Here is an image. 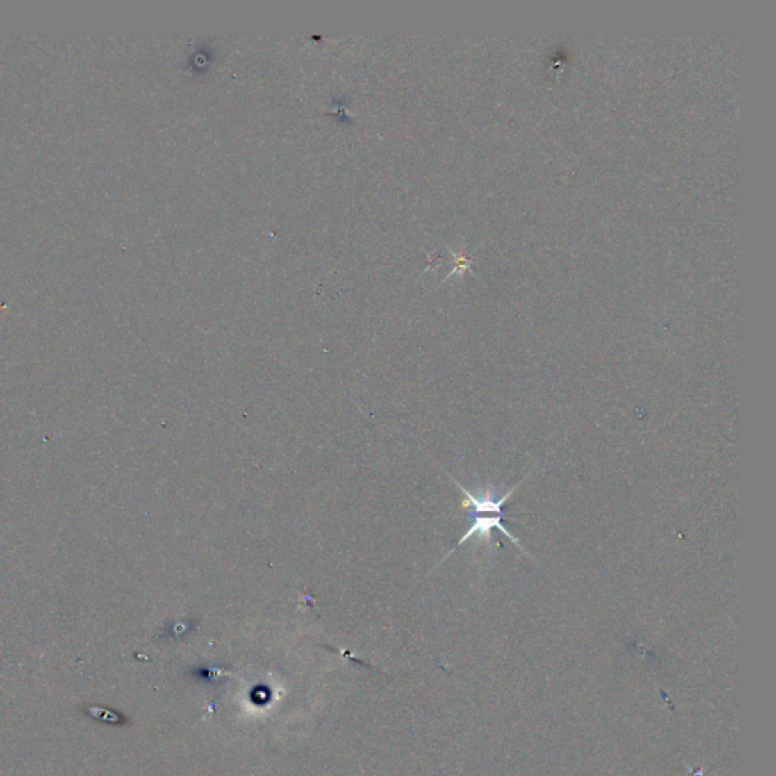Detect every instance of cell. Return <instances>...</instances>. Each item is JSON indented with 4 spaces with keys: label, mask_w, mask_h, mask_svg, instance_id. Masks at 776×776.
<instances>
[{
    "label": "cell",
    "mask_w": 776,
    "mask_h": 776,
    "mask_svg": "<svg viewBox=\"0 0 776 776\" xmlns=\"http://www.w3.org/2000/svg\"><path fill=\"white\" fill-rule=\"evenodd\" d=\"M502 519H504V515H496V514H493V515H473V522H472V525L469 527V529H467L464 536H463L460 540H458V543H456L455 547H454L452 550H450V552L445 556V560H446V558H447L450 554L454 552V550H455L456 547H460L461 545L467 543V541H469V540L473 538V537H477L478 541H481V543L487 545V546H491V543H493V536H491V532H493V529H499L500 532L505 534V536H506L508 538H510L515 546H519V547L522 549V552H523L525 555L531 556V555L527 552V549H525V547L522 546L520 540L517 538L510 529H506V528L504 527ZM531 558H532V556H531ZM532 560H534V558H532Z\"/></svg>",
    "instance_id": "obj_1"
}]
</instances>
